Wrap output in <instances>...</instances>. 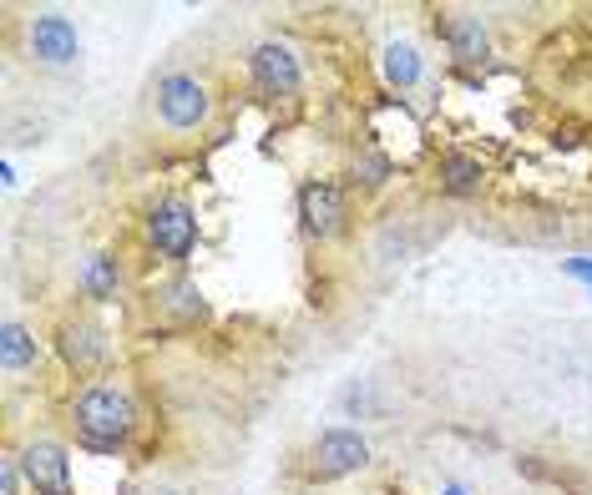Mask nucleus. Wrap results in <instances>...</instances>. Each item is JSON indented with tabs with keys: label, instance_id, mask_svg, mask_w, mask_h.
<instances>
[{
	"label": "nucleus",
	"instance_id": "obj_4",
	"mask_svg": "<svg viewBox=\"0 0 592 495\" xmlns=\"http://www.w3.org/2000/svg\"><path fill=\"white\" fill-rule=\"evenodd\" d=\"M148 243L173 263H188L193 258V243H198V213L182 198H163V203L148 213Z\"/></svg>",
	"mask_w": 592,
	"mask_h": 495
},
{
	"label": "nucleus",
	"instance_id": "obj_1",
	"mask_svg": "<svg viewBox=\"0 0 592 495\" xmlns=\"http://www.w3.org/2000/svg\"><path fill=\"white\" fill-rule=\"evenodd\" d=\"M72 420L91 450H122L137 435V399L127 384L102 379V384H87V390L76 394Z\"/></svg>",
	"mask_w": 592,
	"mask_h": 495
},
{
	"label": "nucleus",
	"instance_id": "obj_13",
	"mask_svg": "<svg viewBox=\"0 0 592 495\" xmlns=\"http://www.w3.org/2000/svg\"><path fill=\"white\" fill-rule=\"evenodd\" d=\"M117 283H122V268L112 253H91V258L81 263V289H87L91 299H117Z\"/></svg>",
	"mask_w": 592,
	"mask_h": 495
},
{
	"label": "nucleus",
	"instance_id": "obj_6",
	"mask_svg": "<svg viewBox=\"0 0 592 495\" xmlns=\"http://www.w3.org/2000/svg\"><path fill=\"white\" fill-rule=\"evenodd\" d=\"M26 41H30V56L41 61V66H72L81 56V30H76L72 15H61V11L36 15Z\"/></svg>",
	"mask_w": 592,
	"mask_h": 495
},
{
	"label": "nucleus",
	"instance_id": "obj_2",
	"mask_svg": "<svg viewBox=\"0 0 592 495\" xmlns=\"http://www.w3.org/2000/svg\"><path fill=\"white\" fill-rule=\"evenodd\" d=\"M370 466V440L350 430V424H329L310 445V475L314 481H344Z\"/></svg>",
	"mask_w": 592,
	"mask_h": 495
},
{
	"label": "nucleus",
	"instance_id": "obj_7",
	"mask_svg": "<svg viewBox=\"0 0 592 495\" xmlns=\"http://www.w3.org/2000/svg\"><path fill=\"white\" fill-rule=\"evenodd\" d=\"M249 66H253V81L268 97H299V87H304V66H299V56L284 41H259Z\"/></svg>",
	"mask_w": 592,
	"mask_h": 495
},
{
	"label": "nucleus",
	"instance_id": "obj_9",
	"mask_svg": "<svg viewBox=\"0 0 592 495\" xmlns=\"http://www.w3.org/2000/svg\"><path fill=\"white\" fill-rule=\"evenodd\" d=\"M61 359L76 369V375H87V369H97L106 359V339H102V329L97 323H87V319H66L61 323Z\"/></svg>",
	"mask_w": 592,
	"mask_h": 495
},
{
	"label": "nucleus",
	"instance_id": "obj_19",
	"mask_svg": "<svg viewBox=\"0 0 592 495\" xmlns=\"http://www.w3.org/2000/svg\"><path fill=\"white\" fill-rule=\"evenodd\" d=\"M441 495H471V491H466L461 481H445V485H441Z\"/></svg>",
	"mask_w": 592,
	"mask_h": 495
},
{
	"label": "nucleus",
	"instance_id": "obj_18",
	"mask_svg": "<svg viewBox=\"0 0 592 495\" xmlns=\"http://www.w3.org/2000/svg\"><path fill=\"white\" fill-rule=\"evenodd\" d=\"M563 274H572V278H582L592 289V258H563Z\"/></svg>",
	"mask_w": 592,
	"mask_h": 495
},
{
	"label": "nucleus",
	"instance_id": "obj_8",
	"mask_svg": "<svg viewBox=\"0 0 592 495\" xmlns=\"http://www.w3.org/2000/svg\"><path fill=\"white\" fill-rule=\"evenodd\" d=\"M299 218H304V228H310L314 238H335L344 228V218H350L344 188L340 182H325V177L304 182V192H299Z\"/></svg>",
	"mask_w": 592,
	"mask_h": 495
},
{
	"label": "nucleus",
	"instance_id": "obj_20",
	"mask_svg": "<svg viewBox=\"0 0 592 495\" xmlns=\"http://www.w3.org/2000/svg\"><path fill=\"white\" fill-rule=\"evenodd\" d=\"M148 495H182V491H173V485H152Z\"/></svg>",
	"mask_w": 592,
	"mask_h": 495
},
{
	"label": "nucleus",
	"instance_id": "obj_17",
	"mask_svg": "<svg viewBox=\"0 0 592 495\" xmlns=\"http://www.w3.org/2000/svg\"><path fill=\"white\" fill-rule=\"evenodd\" d=\"M15 485H21V466L11 455V460H0V495H15Z\"/></svg>",
	"mask_w": 592,
	"mask_h": 495
},
{
	"label": "nucleus",
	"instance_id": "obj_5",
	"mask_svg": "<svg viewBox=\"0 0 592 495\" xmlns=\"http://www.w3.org/2000/svg\"><path fill=\"white\" fill-rule=\"evenodd\" d=\"M15 466L36 495H72V460L56 440H30L26 450L15 455Z\"/></svg>",
	"mask_w": 592,
	"mask_h": 495
},
{
	"label": "nucleus",
	"instance_id": "obj_11",
	"mask_svg": "<svg viewBox=\"0 0 592 495\" xmlns=\"http://www.w3.org/2000/svg\"><path fill=\"white\" fill-rule=\"evenodd\" d=\"M0 365H5V375H26L41 365V339L21 319H5V329H0Z\"/></svg>",
	"mask_w": 592,
	"mask_h": 495
},
{
	"label": "nucleus",
	"instance_id": "obj_14",
	"mask_svg": "<svg viewBox=\"0 0 592 495\" xmlns=\"http://www.w3.org/2000/svg\"><path fill=\"white\" fill-rule=\"evenodd\" d=\"M386 81L400 91H411L420 81V51L411 41H390L386 46Z\"/></svg>",
	"mask_w": 592,
	"mask_h": 495
},
{
	"label": "nucleus",
	"instance_id": "obj_10",
	"mask_svg": "<svg viewBox=\"0 0 592 495\" xmlns=\"http://www.w3.org/2000/svg\"><path fill=\"white\" fill-rule=\"evenodd\" d=\"M441 36H445V46H451V56H456L461 66H476V61H487V51H491L487 26H481V15H471V11L445 15Z\"/></svg>",
	"mask_w": 592,
	"mask_h": 495
},
{
	"label": "nucleus",
	"instance_id": "obj_15",
	"mask_svg": "<svg viewBox=\"0 0 592 495\" xmlns=\"http://www.w3.org/2000/svg\"><path fill=\"white\" fill-rule=\"evenodd\" d=\"M163 304L173 308V314H188V319H203L207 304H203V293H198V283H173V289H163Z\"/></svg>",
	"mask_w": 592,
	"mask_h": 495
},
{
	"label": "nucleus",
	"instance_id": "obj_3",
	"mask_svg": "<svg viewBox=\"0 0 592 495\" xmlns=\"http://www.w3.org/2000/svg\"><path fill=\"white\" fill-rule=\"evenodd\" d=\"M213 112V97L193 72H167L158 81V122L173 131H198Z\"/></svg>",
	"mask_w": 592,
	"mask_h": 495
},
{
	"label": "nucleus",
	"instance_id": "obj_16",
	"mask_svg": "<svg viewBox=\"0 0 592 495\" xmlns=\"http://www.w3.org/2000/svg\"><path fill=\"white\" fill-rule=\"evenodd\" d=\"M386 177H390V157H380V152H360V157H355V182L380 188Z\"/></svg>",
	"mask_w": 592,
	"mask_h": 495
},
{
	"label": "nucleus",
	"instance_id": "obj_12",
	"mask_svg": "<svg viewBox=\"0 0 592 495\" xmlns=\"http://www.w3.org/2000/svg\"><path fill=\"white\" fill-rule=\"evenodd\" d=\"M481 177H487V167L476 157H466V152H445L441 157V182H445V192H456V198L481 192Z\"/></svg>",
	"mask_w": 592,
	"mask_h": 495
}]
</instances>
